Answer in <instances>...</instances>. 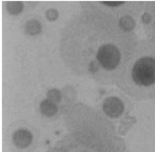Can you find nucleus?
Masks as SVG:
<instances>
[{
	"label": "nucleus",
	"mask_w": 155,
	"mask_h": 152,
	"mask_svg": "<svg viewBox=\"0 0 155 152\" xmlns=\"http://www.w3.org/2000/svg\"><path fill=\"white\" fill-rule=\"evenodd\" d=\"M133 100H155V43L140 40L114 83Z\"/></svg>",
	"instance_id": "3"
},
{
	"label": "nucleus",
	"mask_w": 155,
	"mask_h": 152,
	"mask_svg": "<svg viewBox=\"0 0 155 152\" xmlns=\"http://www.w3.org/2000/svg\"><path fill=\"white\" fill-rule=\"evenodd\" d=\"M149 10V21L147 23V35L148 39L155 43V2L146 3Z\"/></svg>",
	"instance_id": "4"
},
{
	"label": "nucleus",
	"mask_w": 155,
	"mask_h": 152,
	"mask_svg": "<svg viewBox=\"0 0 155 152\" xmlns=\"http://www.w3.org/2000/svg\"><path fill=\"white\" fill-rule=\"evenodd\" d=\"M64 126L62 137L47 152H126L114 123L84 104L65 108Z\"/></svg>",
	"instance_id": "2"
},
{
	"label": "nucleus",
	"mask_w": 155,
	"mask_h": 152,
	"mask_svg": "<svg viewBox=\"0 0 155 152\" xmlns=\"http://www.w3.org/2000/svg\"><path fill=\"white\" fill-rule=\"evenodd\" d=\"M137 43L135 33L122 26L110 7L83 2L63 28L60 53L74 74L111 84Z\"/></svg>",
	"instance_id": "1"
}]
</instances>
